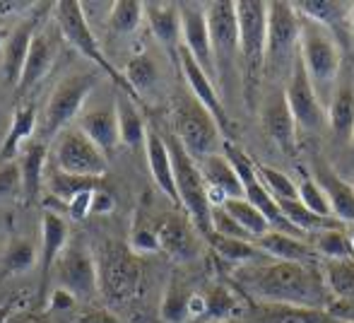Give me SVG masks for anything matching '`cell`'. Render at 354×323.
Wrapping results in <instances>:
<instances>
[{
	"label": "cell",
	"instance_id": "obj_28",
	"mask_svg": "<svg viewBox=\"0 0 354 323\" xmlns=\"http://www.w3.org/2000/svg\"><path fill=\"white\" fill-rule=\"evenodd\" d=\"M53 58H56V51H53V44L48 41V37L34 34L32 46H29L27 53V63H24L22 77H19L17 84L19 92H29L32 87H37L48 75V71L53 66Z\"/></svg>",
	"mask_w": 354,
	"mask_h": 323
},
{
	"label": "cell",
	"instance_id": "obj_36",
	"mask_svg": "<svg viewBox=\"0 0 354 323\" xmlns=\"http://www.w3.org/2000/svg\"><path fill=\"white\" fill-rule=\"evenodd\" d=\"M203 297H205V304H207V319H214L217 323L234 321L239 316V311H241L239 297L224 285L210 287L207 295H203Z\"/></svg>",
	"mask_w": 354,
	"mask_h": 323
},
{
	"label": "cell",
	"instance_id": "obj_45",
	"mask_svg": "<svg viewBox=\"0 0 354 323\" xmlns=\"http://www.w3.org/2000/svg\"><path fill=\"white\" fill-rule=\"evenodd\" d=\"M22 196V174L19 164L15 162H0V201Z\"/></svg>",
	"mask_w": 354,
	"mask_h": 323
},
{
	"label": "cell",
	"instance_id": "obj_39",
	"mask_svg": "<svg viewBox=\"0 0 354 323\" xmlns=\"http://www.w3.org/2000/svg\"><path fill=\"white\" fill-rule=\"evenodd\" d=\"M313 251L321 253L326 261H347V258H354L350 237H347L340 227L318 232L316 241H313Z\"/></svg>",
	"mask_w": 354,
	"mask_h": 323
},
{
	"label": "cell",
	"instance_id": "obj_53",
	"mask_svg": "<svg viewBox=\"0 0 354 323\" xmlns=\"http://www.w3.org/2000/svg\"><path fill=\"white\" fill-rule=\"evenodd\" d=\"M12 316V304H0V323H5Z\"/></svg>",
	"mask_w": 354,
	"mask_h": 323
},
{
	"label": "cell",
	"instance_id": "obj_22",
	"mask_svg": "<svg viewBox=\"0 0 354 323\" xmlns=\"http://www.w3.org/2000/svg\"><path fill=\"white\" fill-rule=\"evenodd\" d=\"M145 152H147L149 174H152L159 191L178 205V193H176V183H174V167H171V155H169V147H167V138L159 136V131L152 123H147V133H145Z\"/></svg>",
	"mask_w": 354,
	"mask_h": 323
},
{
	"label": "cell",
	"instance_id": "obj_14",
	"mask_svg": "<svg viewBox=\"0 0 354 323\" xmlns=\"http://www.w3.org/2000/svg\"><path fill=\"white\" fill-rule=\"evenodd\" d=\"M181 46L191 53L198 61V66L214 77V58H212V41H210V29H207L205 17V5L198 3H181Z\"/></svg>",
	"mask_w": 354,
	"mask_h": 323
},
{
	"label": "cell",
	"instance_id": "obj_19",
	"mask_svg": "<svg viewBox=\"0 0 354 323\" xmlns=\"http://www.w3.org/2000/svg\"><path fill=\"white\" fill-rule=\"evenodd\" d=\"M178 61H181V71L186 75V82H188V92L217 118L219 128H227V109L222 104V97H219V89L214 87L212 77L198 66V61L186 51L183 46H178Z\"/></svg>",
	"mask_w": 354,
	"mask_h": 323
},
{
	"label": "cell",
	"instance_id": "obj_44",
	"mask_svg": "<svg viewBox=\"0 0 354 323\" xmlns=\"http://www.w3.org/2000/svg\"><path fill=\"white\" fill-rule=\"evenodd\" d=\"M299 203L306 205L311 212H316V215L335 220V217H333V210H330V203H328V196L323 193V188L318 186L313 178H304V181L299 183Z\"/></svg>",
	"mask_w": 354,
	"mask_h": 323
},
{
	"label": "cell",
	"instance_id": "obj_10",
	"mask_svg": "<svg viewBox=\"0 0 354 323\" xmlns=\"http://www.w3.org/2000/svg\"><path fill=\"white\" fill-rule=\"evenodd\" d=\"M94 84H97L94 73H77V75L58 82L46 104V111H44V138L46 140L58 138L66 131L68 123L75 116H80V109H82L84 99L92 94Z\"/></svg>",
	"mask_w": 354,
	"mask_h": 323
},
{
	"label": "cell",
	"instance_id": "obj_34",
	"mask_svg": "<svg viewBox=\"0 0 354 323\" xmlns=\"http://www.w3.org/2000/svg\"><path fill=\"white\" fill-rule=\"evenodd\" d=\"M222 210L229 212V215H232L256 241L270 232L268 220L261 215V210H258L256 205H251V203L246 201V198H229V201L222 205Z\"/></svg>",
	"mask_w": 354,
	"mask_h": 323
},
{
	"label": "cell",
	"instance_id": "obj_12",
	"mask_svg": "<svg viewBox=\"0 0 354 323\" xmlns=\"http://www.w3.org/2000/svg\"><path fill=\"white\" fill-rule=\"evenodd\" d=\"M51 277L58 282V287L77 299V297H92L99 290V270L97 258L87 246L73 243L61 253V258L53 266Z\"/></svg>",
	"mask_w": 354,
	"mask_h": 323
},
{
	"label": "cell",
	"instance_id": "obj_42",
	"mask_svg": "<svg viewBox=\"0 0 354 323\" xmlns=\"http://www.w3.org/2000/svg\"><path fill=\"white\" fill-rule=\"evenodd\" d=\"M142 17V3H138V0H116L106 24L113 34H133L140 27Z\"/></svg>",
	"mask_w": 354,
	"mask_h": 323
},
{
	"label": "cell",
	"instance_id": "obj_30",
	"mask_svg": "<svg viewBox=\"0 0 354 323\" xmlns=\"http://www.w3.org/2000/svg\"><path fill=\"white\" fill-rule=\"evenodd\" d=\"M326 121L337 140L352 142L354 138V89L340 87L326 109Z\"/></svg>",
	"mask_w": 354,
	"mask_h": 323
},
{
	"label": "cell",
	"instance_id": "obj_41",
	"mask_svg": "<svg viewBox=\"0 0 354 323\" xmlns=\"http://www.w3.org/2000/svg\"><path fill=\"white\" fill-rule=\"evenodd\" d=\"M191 295L183 285H178L176 280L167 287L164 292V299H162V319L167 323H188L191 321V311H188V302H191Z\"/></svg>",
	"mask_w": 354,
	"mask_h": 323
},
{
	"label": "cell",
	"instance_id": "obj_54",
	"mask_svg": "<svg viewBox=\"0 0 354 323\" xmlns=\"http://www.w3.org/2000/svg\"><path fill=\"white\" fill-rule=\"evenodd\" d=\"M5 133H8V128L0 126V147H3V142H5Z\"/></svg>",
	"mask_w": 354,
	"mask_h": 323
},
{
	"label": "cell",
	"instance_id": "obj_31",
	"mask_svg": "<svg viewBox=\"0 0 354 323\" xmlns=\"http://www.w3.org/2000/svg\"><path fill=\"white\" fill-rule=\"evenodd\" d=\"M321 277L326 282V290L330 292V297H337L342 302H354V258L326 261Z\"/></svg>",
	"mask_w": 354,
	"mask_h": 323
},
{
	"label": "cell",
	"instance_id": "obj_23",
	"mask_svg": "<svg viewBox=\"0 0 354 323\" xmlns=\"http://www.w3.org/2000/svg\"><path fill=\"white\" fill-rule=\"evenodd\" d=\"M313 181L323 188V193L328 196L330 203L333 217L337 222H350L354 225V186L347 183L345 178H340L335 172L326 167V164H318L316 169V178Z\"/></svg>",
	"mask_w": 354,
	"mask_h": 323
},
{
	"label": "cell",
	"instance_id": "obj_11",
	"mask_svg": "<svg viewBox=\"0 0 354 323\" xmlns=\"http://www.w3.org/2000/svg\"><path fill=\"white\" fill-rule=\"evenodd\" d=\"M56 164L61 172L84 178H102L109 160L80 128H66L56 140Z\"/></svg>",
	"mask_w": 354,
	"mask_h": 323
},
{
	"label": "cell",
	"instance_id": "obj_49",
	"mask_svg": "<svg viewBox=\"0 0 354 323\" xmlns=\"http://www.w3.org/2000/svg\"><path fill=\"white\" fill-rule=\"evenodd\" d=\"M113 205H116V201H113V196L106 188H97V191H94V196H92L94 215H109V212L113 210Z\"/></svg>",
	"mask_w": 354,
	"mask_h": 323
},
{
	"label": "cell",
	"instance_id": "obj_13",
	"mask_svg": "<svg viewBox=\"0 0 354 323\" xmlns=\"http://www.w3.org/2000/svg\"><path fill=\"white\" fill-rule=\"evenodd\" d=\"M284 102H287L297 126L304 128V131H316L326 121V107L318 99L299 56L294 61L292 71H289L287 82H284Z\"/></svg>",
	"mask_w": 354,
	"mask_h": 323
},
{
	"label": "cell",
	"instance_id": "obj_52",
	"mask_svg": "<svg viewBox=\"0 0 354 323\" xmlns=\"http://www.w3.org/2000/svg\"><path fill=\"white\" fill-rule=\"evenodd\" d=\"M32 8V3H15V0H8V3H0V17H8V15H15L19 12V10H29Z\"/></svg>",
	"mask_w": 354,
	"mask_h": 323
},
{
	"label": "cell",
	"instance_id": "obj_57",
	"mask_svg": "<svg viewBox=\"0 0 354 323\" xmlns=\"http://www.w3.org/2000/svg\"><path fill=\"white\" fill-rule=\"evenodd\" d=\"M352 145H354V138H352Z\"/></svg>",
	"mask_w": 354,
	"mask_h": 323
},
{
	"label": "cell",
	"instance_id": "obj_56",
	"mask_svg": "<svg viewBox=\"0 0 354 323\" xmlns=\"http://www.w3.org/2000/svg\"><path fill=\"white\" fill-rule=\"evenodd\" d=\"M352 34H354V3H352Z\"/></svg>",
	"mask_w": 354,
	"mask_h": 323
},
{
	"label": "cell",
	"instance_id": "obj_7",
	"mask_svg": "<svg viewBox=\"0 0 354 323\" xmlns=\"http://www.w3.org/2000/svg\"><path fill=\"white\" fill-rule=\"evenodd\" d=\"M299 37H301V17L294 12L292 3L270 0L266 46V71L270 75H289L299 56Z\"/></svg>",
	"mask_w": 354,
	"mask_h": 323
},
{
	"label": "cell",
	"instance_id": "obj_9",
	"mask_svg": "<svg viewBox=\"0 0 354 323\" xmlns=\"http://www.w3.org/2000/svg\"><path fill=\"white\" fill-rule=\"evenodd\" d=\"M99 290L111 302H128L138 295L142 280V268L131 248L109 243L97 258Z\"/></svg>",
	"mask_w": 354,
	"mask_h": 323
},
{
	"label": "cell",
	"instance_id": "obj_18",
	"mask_svg": "<svg viewBox=\"0 0 354 323\" xmlns=\"http://www.w3.org/2000/svg\"><path fill=\"white\" fill-rule=\"evenodd\" d=\"M261 121L270 140L292 157L297 152V121L284 102V92H272L261 107Z\"/></svg>",
	"mask_w": 354,
	"mask_h": 323
},
{
	"label": "cell",
	"instance_id": "obj_20",
	"mask_svg": "<svg viewBox=\"0 0 354 323\" xmlns=\"http://www.w3.org/2000/svg\"><path fill=\"white\" fill-rule=\"evenodd\" d=\"M77 128L106 155V160L116 152V147L121 145L116 104H111V107H97V109H89V111L80 113Z\"/></svg>",
	"mask_w": 354,
	"mask_h": 323
},
{
	"label": "cell",
	"instance_id": "obj_25",
	"mask_svg": "<svg viewBox=\"0 0 354 323\" xmlns=\"http://www.w3.org/2000/svg\"><path fill=\"white\" fill-rule=\"evenodd\" d=\"M19 174H22V198L32 203L39 196L46 178V142L44 140H29L22 147L17 157Z\"/></svg>",
	"mask_w": 354,
	"mask_h": 323
},
{
	"label": "cell",
	"instance_id": "obj_17",
	"mask_svg": "<svg viewBox=\"0 0 354 323\" xmlns=\"http://www.w3.org/2000/svg\"><path fill=\"white\" fill-rule=\"evenodd\" d=\"M68 222L63 215L46 210L41 217V248H39V268H41V282H39V302L46 299V285L61 253L68 248Z\"/></svg>",
	"mask_w": 354,
	"mask_h": 323
},
{
	"label": "cell",
	"instance_id": "obj_51",
	"mask_svg": "<svg viewBox=\"0 0 354 323\" xmlns=\"http://www.w3.org/2000/svg\"><path fill=\"white\" fill-rule=\"evenodd\" d=\"M53 309H71V306L75 304V297L71 295V292H66V290H61L58 287L56 292H53Z\"/></svg>",
	"mask_w": 354,
	"mask_h": 323
},
{
	"label": "cell",
	"instance_id": "obj_5",
	"mask_svg": "<svg viewBox=\"0 0 354 323\" xmlns=\"http://www.w3.org/2000/svg\"><path fill=\"white\" fill-rule=\"evenodd\" d=\"M174 128H176L174 136L181 140L183 150L196 162L205 160V157L222 150L224 138L217 118L191 92H186L183 97L176 99V107H174Z\"/></svg>",
	"mask_w": 354,
	"mask_h": 323
},
{
	"label": "cell",
	"instance_id": "obj_37",
	"mask_svg": "<svg viewBox=\"0 0 354 323\" xmlns=\"http://www.w3.org/2000/svg\"><path fill=\"white\" fill-rule=\"evenodd\" d=\"M37 261H39L37 246H34L29 239L17 237V239L10 241L8 251H5L3 270L8 273V275H24V273H29L34 266H37Z\"/></svg>",
	"mask_w": 354,
	"mask_h": 323
},
{
	"label": "cell",
	"instance_id": "obj_40",
	"mask_svg": "<svg viewBox=\"0 0 354 323\" xmlns=\"http://www.w3.org/2000/svg\"><path fill=\"white\" fill-rule=\"evenodd\" d=\"M123 77H126L128 87L133 89V94L138 97V92H149V89L157 84L159 80V71H157V63L142 53V56H136L128 61L126 71H123Z\"/></svg>",
	"mask_w": 354,
	"mask_h": 323
},
{
	"label": "cell",
	"instance_id": "obj_1",
	"mask_svg": "<svg viewBox=\"0 0 354 323\" xmlns=\"http://www.w3.org/2000/svg\"><path fill=\"white\" fill-rule=\"evenodd\" d=\"M241 287L258 302L270 306H294V309L323 311L330 302L323 277L306 263H251L234 273Z\"/></svg>",
	"mask_w": 354,
	"mask_h": 323
},
{
	"label": "cell",
	"instance_id": "obj_27",
	"mask_svg": "<svg viewBox=\"0 0 354 323\" xmlns=\"http://www.w3.org/2000/svg\"><path fill=\"white\" fill-rule=\"evenodd\" d=\"M256 246L261 248L266 256H270L272 261H287V263H306L311 261L313 251L306 241H301L299 237H292L287 232H275L270 230L266 237L256 241Z\"/></svg>",
	"mask_w": 354,
	"mask_h": 323
},
{
	"label": "cell",
	"instance_id": "obj_2",
	"mask_svg": "<svg viewBox=\"0 0 354 323\" xmlns=\"http://www.w3.org/2000/svg\"><path fill=\"white\" fill-rule=\"evenodd\" d=\"M239 24V63L241 84L248 107H256V92L266 73L268 46V3L266 0H239L234 3Z\"/></svg>",
	"mask_w": 354,
	"mask_h": 323
},
{
	"label": "cell",
	"instance_id": "obj_6",
	"mask_svg": "<svg viewBox=\"0 0 354 323\" xmlns=\"http://www.w3.org/2000/svg\"><path fill=\"white\" fill-rule=\"evenodd\" d=\"M53 10H56L53 15H56V22H58V29H61L63 39L71 44L75 51L87 58V61H92L99 71L106 73L118 87H123L126 97L138 99L136 94H133V89L128 87L126 77H123V71H116L113 63L106 58V53L102 51V46H99L97 37H94V32H92V24L84 19L82 8H80L77 0H61V3L53 5Z\"/></svg>",
	"mask_w": 354,
	"mask_h": 323
},
{
	"label": "cell",
	"instance_id": "obj_47",
	"mask_svg": "<svg viewBox=\"0 0 354 323\" xmlns=\"http://www.w3.org/2000/svg\"><path fill=\"white\" fill-rule=\"evenodd\" d=\"M92 196H94V191H82L75 198H71V201L66 203L68 217L77 222V220H84L87 215H92Z\"/></svg>",
	"mask_w": 354,
	"mask_h": 323
},
{
	"label": "cell",
	"instance_id": "obj_4",
	"mask_svg": "<svg viewBox=\"0 0 354 323\" xmlns=\"http://www.w3.org/2000/svg\"><path fill=\"white\" fill-rule=\"evenodd\" d=\"M167 147L171 155L174 183H176L178 205H183L186 217L193 222L198 234L212 237V205L207 201V183L201 174L198 162L183 150L181 140L176 136H167Z\"/></svg>",
	"mask_w": 354,
	"mask_h": 323
},
{
	"label": "cell",
	"instance_id": "obj_29",
	"mask_svg": "<svg viewBox=\"0 0 354 323\" xmlns=\"http://www.w3.org/2000/svg\"><path fill=\"white\" fill-rule=\"evenodd\" d=\"M34 128H37V109L19 107L12 113V121L5 133V142L0 147V162H15L22 152V147L32 140Z\"/></svg>",
	"mask_w": 354,
	"mask_h": 323
},
{
	"label": "cell",
	"instance_id": "obj_15",
	"mask_svg": "<svg viewBox=\"0 0 354 323\" xmlns=\"http://www.w3.org/2000/svg\"><path fill=\"white\" fill-rule=\"evenodd\" d=\"M159 251H164L169 258L178 263H188L198 258L201 246H198V230L188 217L178 215V212H169L162 217L157 230Z\"/></svg>",
	"mask_w": 354,
	"mask_h": 323
},
{
	"label": "cell",
	"instance_id": "obj_38",
	"mask_svg": "<svg viewBox=\"0 0 354 323\" xmlns=\"http://www.w3.org/2000/svg\"><path fill=\"white\" fill-rule=\"evenodd\" d=\"M102 183V178H84V176H73V174H66L61 169L48 174V188L51 193L58 198L61 203H68L71 198H75L82 191H97Z\"/></svg>",
	"mask_w": 354,
	"mask_h": 323
},
{
	"label": "cell",
	"instance_id": "obj_33",
	"mask_svg": "<svg viewBox=\"0 0 354 323\" xmlns=\"http://www.w3.org/2000/svg\"><path fill=\"white\" fill-rule=\"evenodd\" d=\"M116 116H118V133H121V142L126 147H140L145 145V133H147V123L142 121L140 111L136 104L128 99H116Z\"/></svg>",
	"mask_w": 354,
	"mask_h": 323
},
{
	"label": "cell",
	"instance_id": "obj_21",
	"mask_svg": "<svg viewBox=\"0 0 354 323\" xmlns=\"http://www.w3.org/2000/svg\"><path fill=\"white\" fill-rule=\"evenodd\" d=\"M142 15L147 19L149 32L169 53L178 51L181 46V10L176 3H142Z\"/></svg>",
	"mask_w": 354,
	"mask_h": 323
},
{
	"label": "cell",
	"instance_id": "obj_50",
	"mask_svg": "<svg viewBox=\"0 0 354 323\" xmlns=\"http://www.w3.org/2000/svg\"><path fill=\"white\" fill-rule=\"evenodd\" d=\"M5 323H48V319L39 311H22V314H12Z\"/></svg>",
	"mask_w": 354,
	"mask_h": 323
},
{
	"label": "cell",
	"instance_id": "obj_46",
	"mask_svg": "<svg viewBox=\"0 0 354 323\" xmlns=\"http://www.w3.org/2000/svg\"><path fill=\"white\" fill-rule=\"evenodd\" d=\"M128 246H131L133 253H140V256H145V253H157L159 251L157 232L147 230V227H133Z\"/></svg>",
	"mask_w": 354,
	"mask_h": 323
},
{
	"label": "cell",
	"instance_id": "obj_48",
	"mask_svg": "<svg viewBox=\"0 0 354 323\" xmlns=\"http://www.w3.org/2000/svg\"><path fill=\"white\" fill-rule=\"evenodd\" d=\"M75 323H126L109 309H87L75 319Z\"/></svg>",
	"mask_w": 354,
	"mask_h": 323
},
{
	"label": "cell",
	"instance_id": "obj_26",
	"mask_svg": "<svg viewBox=\"0 0 354 323\" xmlns=\"http://www.w3.org/2000/svg\"><path fill=\"white\" fill-rule=\"evenodd\" d=\"M198 167H201V174H203V178H205L207 188L224 193L227 201L229 198H243L241 178L236 176V172H234V167L229 164L227 157L222 155V150L205 157V160H201Z\"/></svg>",
	"mask_w": 354,
	"mask_h": 323
},
{
	"label": "cell",
	"instance_id": "obj_16",
	"mask_svg": "<svg viewBox=\"0 0 354 323\" xmlns=\"http://www.w3.org/2000/svg\"><path fill=\"white\" fill-rule=\"evenodd\" d=\"M294 12L304 19H311L318 27L330 32L337 41H345L352 34V3L345 0H297L292 3Z\"/></svg>",
	"mask_w": 354,
	"mask_h": 323
},
{
	"label": "cell",
	"instance_id": "obj_43",
	"mask_svg": "<svg viewBox=\"0 0 354 323\" xmlns=\"http://www.w3.org/2000/svg\"><path fill=\"white\" fill-rule=\"evenodd\" d=\"M256 174L263 186H266V191L270 193L275 201H297L299 198V186L287 174L266 167V164H256Z\"/></svg>",
	"mask_w": 354,
	"mask_h": 323
},
{
	"label": "cell",
	"instance_id": "obj_58",
	"mask_svg": "<svg viewBox=\"0 0 354 323\" xmlns=\"http://www.w3.org/2000/svg\"><path fill=\"white\" fill-rule=\"evenodd\" d=\"M350 323H354V321H350Z\"/></svg>",
	"mask_w": 354,
	"mask_h": 323
},
{
	"label": "cell",
	"instance_id": "obj_35",
	"mask_svg": "<svg viewBox=\"0 0 354 323\" xmlns=\"http://www.w3.org/2000/svg\"><path fill=\"white\" fill-rule=\"evenodd\" d=\"M207 241L212 243L214 253H217L219 258H224V261H229V263H236L239 268L256 263L263 253L253 241L232 239V237H222V234H212Z\"/></svg>",
	"mask_w": 354,
	"mask_h": 323
},
{
	"label": "cell",
	"instance_id": "obj_55",
	"mask_svg": "<svg viewBox=\"0 0 354 323\" xmlns=\"http://www.w3.org/2000/svg\"><path fill=\"white\" fill-rule=\"evenodd\" d=\"M0 44H5V29L0 27Z\"/></svg>",
	"mask_w": 354,
	"mask_h": 323
},
{
	"label": "cell",
	"instance_id": "obj_3",
	"mask_svg": "<svg viewBox=\"0 0 354 323\" xmlns=\"http://www.w3.org/2000/svg\"><path fill=\"white\" fill-rule=\"evenodd\" d=\"M340 41L318 27L316 22L301 17V37H299V61H301L304 71H306L308 80L316 89L321 104L328 109L330 99L335 97V82L340 75V63L342 51Z\"/></svg>",
	"mask_w": 354,
	"mask_h": 323
},
{
	"label": "cell",
	"instance_id": "obj_32",
	"mask_svg": "<svg viewBox=\"0 0 354 323\" xmlns=\"http://www.w3.org/2000/svg\"><path fill=\"white\" fill-rule=\"evenodd\" d=\"M277 205H280L284 220H287L297 232H311V234H318V232H323V230L337 227V220L316 215V212H311L306 205H301L299 198L297 201H277Z\"/></svg>",
	"mask_w": 354,
	"mask_h": 323
},
{
	"label": "cell",
	"instance_id": "obj_24",
	"mask_svg": "<svg viewBox=\"0 0 354 323\" xmlns=\"http://www.w3.org/2000/svg\"><path fill=\"white\" fill-rule=\"evenodd\" d=\"M34 34H37L34 32V24L22 22L12 29V34H10L3 44V77H5V82L15 84V87H17L19 77H22Z\"/></svg>",
	"mask_w": 354,
	"mask_h": 323
},
{
	"label": "cell",
	"instance_id": "obj_8",
	"mask_svg": "<svg viewBox=\"0 0 354 323\" xmlns=\"http://www.w3.org/2000/svg\"><path fill=\"white\" fill-rule=\"evenodd\" d=\"M207 29H210L212 41V58H214V77L219 84L229 89L232 77L239 80V24L236 10L232 0H214L205 5Z\"/></svg>",
	"mask_w": 354,
	"mask_h": 323
}]
</instances>
